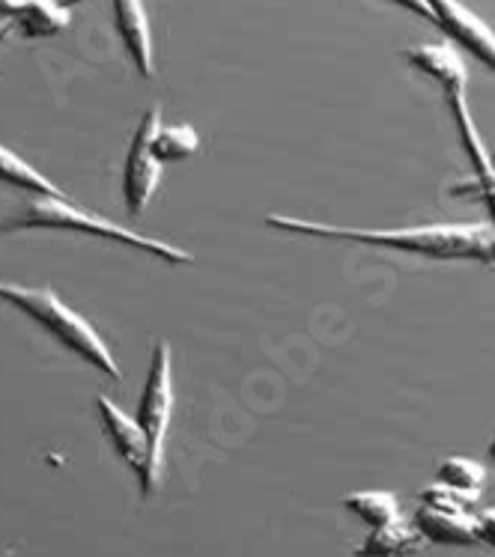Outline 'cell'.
I'll use <instances>...</instances> for the list:
<instances>
[{
    "mask_svg": "<svg viewBox=\"0 0 495 557\" xmlns=\"http://www.w3.org/2000/svg\"><path fill=\"white\" fill-rule=\"evenodd\" d=\"M265 224L281 233H299V236H317V239H346L358 245H380L388 250H406L414 257L430 260H481L490 262V245L495 230L490 224H426V227L404 230H361L337 227L308 218L269 215Z\"/></svg>",
    "mask_w": 495,
    "mask_h": 557,
    "instance_id": "1",
    "label": "cell"
},
{
    "mask_svg": "<svg viewBox=\"0 0 495 557\" xmlns=\"http://www.w3.org/2000/svg\"><path fill=\"white\" fill-rule=\"evenodd\" d=\"M0 301L22 310L24 317L34 319L36 325L48 331L60 346H66L72 355H78L102 375L123 382V370L108 349V343L99 337V331L92 329L82 313H75L51 286L0 284Z\"/></svg>",
    "mask_w": 495,
    "mask_h": 557,
    "instance_id": "2",
    "label": "cell"
},
{
    "mask_svg": "<svg viewBox=\"0 0 495 557\" xmlns=\"http://www.w3.org/2000/svg\"><path fill=\"white\" fill-rule=\"evenodd\" d=\"M15 230H63V233H84V236H99L126 245V248L144 250L147 257L171 262V265H185L191 262L188 250H180L168 242L140 236L132 230L111 224L104 218L92 215L82 206H75L70 197H27L22 209L10 218H0V233H15Z\"/></svg>",
    "mask_w": 495,
    "mask_h": 557,
    "instance_id": "3",
    "label": "cell"
},
{
    "mask_svg": "<svg viewBox=\"0 0 495 557\" xmlns=\"http://www.w3.org/2000/svg\"><path fill=\"white\" fill-rule=\"evenodd\" d=\"M173 418V358L171 346L164 341L156 343L152 349V364L150 375H147V385L140 394L138 406V423L140 430L147 433L150 442V456H152V478L159 483L162 478V456H164V438L171 430Z\"/></svg>",
    "mask_w": 495,
    "mask_h": 557,
    "instance_id": "4",
    "label": "cell"
},
{
    "mask_svg": "<svg viewBox=\"0 0 495 557\" xmlns=\"http://www.w3.org/2000/svg\"><path fill=\"white\" fill-rule=\"evenodd\" d=\"M159 128H162V111H159V104H152L132 137L126 168H123V200L132 215L147 212L152 194L162 183V161L152 156V137L159 135Z\"/></svg>",
    "mask_w": 495,
    "mask_h": 557,
    "instance_id": "5",
    "label": "cell"
},
{
    "mask_svg": "<svg viewBox=\"0 0 495 557\" xmlns=\"http://www.w3.org/2000/svg\"><path fill=\"white\" fill-rule=\"evenodd\" d=\"M96 409H99V421L108 435V442L114 447L120 459L126 462L140 480V492L152 495V490L159 486L152 478V456H150V442L147 433L140 430L138 418H128L126 411L120 409L116 403L108 397H96Z\"/></svg>",
    "mask_w": 495,
    "mask_h": 557,
    "instance_id": "6",
    "label": "cell"
},
{
    "mask_svg": "<svg viewBox=\"0 0 495 557\" xmlns=\"http://www.w3.org/2000/svg\"><path fill=\"white\" fill-rule=\"evenodd\" d=\"M424 3L433 15L430 22L438 30H445L454 42H460L466 51H472L486 69L495 72V30L484 18H478L460 0H424Z\"/></svg>",
    "mask_w": 495,
    "mask_h": 557,
    "instance_id": "7",
    "label": "cell"
},
{
    "mask_svg": "<svg viewBox=\"0 0 495 557\" xmlns=\"http://www.w3.org/2000/svg\"><path fill=\"white\" fill-rule=\"evenodd\" d=\"M111 7H114L116 34L123 39L128 58L144 78H152V72H156L152 69V34L144 3L140 0H111Z\"/></svg>",
    "mask_w": 495,
    "mask_h": 557,
    "instance_id": "8",
    "label": "cell"
},
{
    "mask_svg": "<svg viewBox=\"0 0 495 557\" xmlns=\"http://www.w3.org/2000/svg\"><path fill=\"white\" fill-rule=\"evenodd\" d=\"M406 60L409 66L418 72H426L430 78H436L445 90V99L450 96H469V72L460 54L448 46H418L406 48Z\"/></svg>",
    "mask_w": 495,
    "mask_h": 557,
    "instance_id": "9",
    "label": "cell"
},
{
    "mask_svg": "<svg viewBox=\"0 0 495 557\" xmlns=\"http://www.w3.org/2000/svg\"><path fill=\"white\" fill-rule=\"evenodd\" d=\"M414 524L424 534L426 543L438 546H481L474 512H454V510H433V507H418Z\"/></svg>",
    "mask_w": 495,
    "mask_h": 557,
    "instance_id": "10",
    "label": "cell"
},
{
    "mask_svg": "<svg viewBox=\"0 0 495 557\" xmlns=\"http://www.w3.org/2000/svg\"><path fill=\"white\" fill-rule=\"evenodd\" d=\"M0 15L18 24L24 36L60 34L70 24V10L58 0H0Z\"/></svg>",
    "mask_w": 495,
    "mask_h": 557,
    "instance_id": "11",
    "label": "cell"
},
{
    "mask_svg": "<svg viewBox=\"0 0 495 557\" xmlns=\"http://www.w3.org/2000/svg\"><path fill=\"white\" fill-rule=\"evenodd\" d=\"M424 534L418 531L414 522H404L397 519L392 524H382V528H373L361 546H356L352 555L356 557H412L424 548Z\"/></svg>",
    "mask_w": 495,
    "mask_h": 557,
    "instance_id": "12",
    "label": "cell"
},
{
    "mask_svg": "<svg viewBox=\"0 0 495 557\" xmlns=\"http://www.w3.org/2000/svg\"><path fill=\"white\" fill-rule=\"evenodd\" d=\"M0 183L30 191V197H66V191H60L58 185L46 180L39 171H34L22 156H15L3 144H0Z\"/></svg>",
    "mask_w": 495,
    "mask_h": 557,
    "instance_id": "13",
    "label": "cell"
},
{
    "mask_svg": "<svg viewBox=\"0 0 495 557\" xmlns=\"http://www.w3.org/2000/svg\"><path fill=\"white\" fill-rule=\"evenodd\" d=\"M341 504L370 528H382V524H392L400 519V500L385 490L349 492Z\"/></svg>",
    "mask_w": 495,
    "mask_h": 557,
    "instance_id": "14",
    "label": "cell"
},
{
    "mask_svg": "<svg viewBox=\"0 0 495 557\" xmlns=\"http://www.w3.org/2000/svg\"><path fill=\"white\" fill-rule=\"evenodd\" d=\"M200 147L197 132L191 125H162L159 135L152 137V156L162 164H176V161L191 159Z\"/></svg>",
    "mask_w": 495,
    "mask_h": 557,
    "instance_id": "15",
    "label": "cell"
},
{
    "mask_svg": "<svg viewBox=\"0 0 495 557\" xmlns=\"http://www.w3.org/2000/svg\"><path fill=\"white\" fill-rule=\"evenodd\" d=\"M436 478L438 483L460 492H484L486 468L474 459H466V456H448L445 462H438Z\"/></svg>",
    "mask_w": 495,
    "mask_h": 557,
    "instance_id": "16",
    "label": "cell"
},
{
    "mask_svg": "<svg viewBox=\"0 0 495 557\" xmlns=\"http://www.w3.org/2000/svg\"><path fill=\"white\" fill-rule=\"evenodd\" d=\"M481 500V492H460L445 483H433L421 492V504L433 507V510H454V512H469Z\"/></svg>",
    "mask_w": 495,
    "mask_h": 557,
    "instance_id": "17",
    "label": "cell"
},
{
    "mask_svg": "<svg viewBox=\"0 0 495 557\" xmlns=\"http://www.w3.org/2000/svg\"><path fill=\"white\" fill-rule=\"evenodd\" d=\"M450 191H454V194H478V197H481V200L490 206V218H493V227H495V183L493 185H478L472 180V183L454 185Z\"/></svg>",
    "mask_w": 495,
    "mask_h": 557,
    "instance_id": "18",
    "label": "cell"
},
{
    "mask_svg": "<svg viewBox=\"0 0 495 557\" xmlns=\"http://www.w3.org/2000/svg\"><path fill=\"white\" fill-rule=\"evenodd\" d=\"M474 524H478V536H481V546L495 548V507L474 512Z\"/></svg>",
    "mask_w": 495,
    "mask_h": 557,
    "instance_id": "19",
    "label": "cell"
},
{
    "mask_svg": "<svg viewBox=\"0 0 495 557\" xmlns=\"http://www.w3.org/2000/svg\"><path fill=\"white\" fill-rule=\"evenodd\" d=\"M392 3H397V7H404V10L414 12V15H424V18H433V15H430V7H426L424 0H392Z\"/></svg>",
    "mask_w": 495,
    "mask_h": 557,
    "instance_id": "20",
    "label": "cell"
},
{
    "mask_svg": "<svg viewBox=\"0 0 495 557\" xmlns=\"http://www.w3.org/2000/svg\"><path fill=\"white\" fill-rule=\"evenodd\" d=\"M58 3H60V7H66V10H70L72 3H78V0H58Z\"/></svg>",
    "mask_w": 495,
    "mask_h": 557,
    "instance_id": "21",
    "label": "cell"
},
{
    "mask_svg": "<svg viewBox=\"0 0 495 557\" xmlns=\"http://www.w3.org/2000/svg\"><path fill=\"white\" fill-rule=\"evenodd\" d=\"M490 262H495V236H493V245H490Z\"/></svg>",
    "mask_w": 495,
    "mask_h": 557,
    "instance_id": "22",
    "label": "cell"
},
{
    "mask_svg": "<svg viewBox=\"0 0 495 557\" xmlns=\"http://www.w3.org/2000/svg\"><path fill=\"white\" fill-rule=\"evenodd\" d=\"M490 456H493V462H495V435H493V442H490Z\"/></svg>",
    "mask_w": 495,
    "mask_h": 557,
    "instance_id": "23",
    "label": "cell"
},
{
    "mask_svg": "<svg viewBox=\"0 0 495 557\" xmlns=\"http://www.w3.org/2000/svg\"><path fill=\"white\" fill-rule=\"evenodd\" d=\"M493 161H495V149H493Z\"/></svg>",
    "mask_w": 495,
    "mask_h": 557,
    "instance_id": "24",
    "label": "cell"
},
{
    "mask_svg": "<svg viewBox=\"0 0 495 557\" xmlns=\"http://www.w3.org/2000/svg\"><path fill=\"white\" fill-rule=\"evenodd\" d=\"M3 557H10V555H3Z\"/></svg>",
    "mask_w": 495,
    "mask_h": 557,
    "instance_id": "25",
    "label": "cell"
}]
</instances>
